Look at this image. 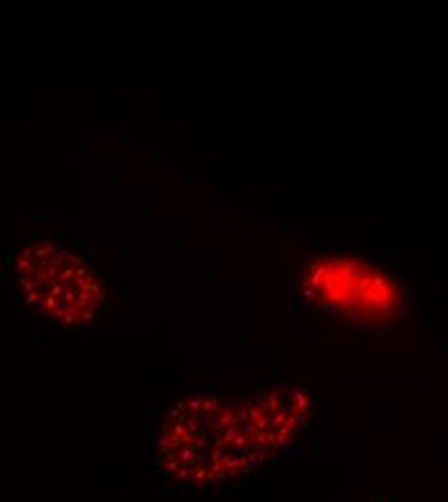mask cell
Segmentation results:
<instances>
[{
  "label": "cell",
  "mask_w": 448,
  "mask_h": 502,
  "mask_svg": "<svg viewBox=\"0 0 448 502\" xmlns=\"http://www.w3.org/2000/svg\"><path fill=\"white\" fill-rule=\"evenodd\" d=\"M303 414L298 392L244 400H192L167 419L158 448L170 475L217 479L244 473L290 439Z\"/></svg>",
  "instance_id": "cell-1"
},
{
  "label": "cell",
  "mask_w": 448,
  "mask_h": 502,
  "mask_svg": "<svg viewBox=\"0 0 448 502\" xmlns=\"http://www.w3.org/2000/svg\"><path fill=\"white\" fill-rule=\"evenodd\" d=\"M14 276L27 305L58 325H91L106 305V286L97 271L56 240L26 244L14 261Z\"/></svg>",
  "instance_id": "cell-2"
},
{
  "label": "cell",
  "mask_w": 448,
  "mask_h": 502,
  "mask_svg": "<svg viewBox=\"0 0 448 502\" xmlns=\"http://www.w3.org/2000/svg\"><path fill=\"white\" fill-rule=\"evenodd\" d=\"M301 284L309 301L356 323L383 325L402 313V292L394 278L360 259H315Z\"/></svg>",
  "instance_id": "cell-3"
}]
</instances>
